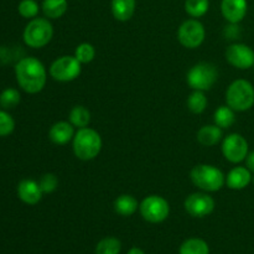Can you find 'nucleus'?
Returning a JSON list of instances; mask_svg holds the SVG:
<instances>
[{
  "instance_id": "nucleus-1",
  "label": "nucleus",
  "mask_w": 254,
  "mask_h": 254,
  "mask_svg": "<svg viewBox=\"0 0 254 254\" xmlns=\"http://www.w3.org/2000/svg\"><path fill=\"white\" fill-rule=\"evenodd\" d=\"M15 76L19 86L30 94L41 92L47 79L46 68L36 57H24L20 60L15 66Z\"/></svg>"
},
{
  "instance_id": "nucleus-2",
  "label": "nucleus",
  "mask_w": 254,
  "mask_h": 254,
  "mask_svg": "<svg viewBox=\"0 0 254 254\" xmlns=\"http://www.w3.org/2000/svg\"><path fill=\"white\" fill-rule=\"evenodd\" d=\"M102 150V138L94 129L81 128L74 133L73 153L79 160L89 161L98 156Z\"/></svg>"
},
{
  "instance_id": "nucleus-3",
  "label": "nucleus",
  "mask_w": 254,
  "mask_h": 254,
  "mask_svg": "<svg viewBox=\"0 0 254 254\" xmlns=\"http://www.w3.org/2000/svg\"><path fill=\"white\" fill-rule=\"evenodd\" d=\"M191 181L198 189L207 192L221 190L226 184V176L220 169L207 164H198L191 170Z\"/></svg>"
},
{
  "instance_id": "nucleus-4",
  "label": "nucleus",
  "mask_w": 254,
  "mask_h": 254,
  "mask_svg": "<svg viewBox=\"0 0 254 254\" xmlns=\"http://www.w3.org/2000/svg\"><path fill=\"white\" fill-rule=\"evenodd\" d=\"M226 102L235 112H246L254 104V88L247 79H236L226 92Z\"/></svg>"
},
{
  "instance_id": "nucleus-5",
  "label": "nucleus",
  "mask_w": 254,
  "mask_h": 254,
  "mask_svg": "<svg viewBox=\"0 0 254 254\" xmlns=\"http://www.w3.org/2000/svg\"><path fill=\"white\" fill-rule=\"evenodd\" d=\"M52 36H54V27L49 19L45 17H34L30 20L22 34L25 44L32 49H41L46 46L51 41Z\"/></svg>"
},
{
  "instance_id": "nucleus-6",
  "label": "nucleus",
  "mask_w": 254,
  "mask_h": 254,
  "mask_svg": "<svg viewBox=\"0 0 254 254\" xmlns=\"http://www.w3.org/2000/svg\"><path fill=\"white\" fill-rule=\"evenodd\" d=\"M218 78L216 66L210 62H200L191 67L186 76L188 84L193 91H210Z\"/></svg>"
},
{
  "instance_id": "nucleus-7",
  "label": "nucleus",
  "mask_w": 254,
  "mask_h": 254,
  "mask_svg": "<svg viewBox=\"0 0 254 254\" xmlns=\"http://www.w3.org/2000/svg\"><path fill=\"white\" fill-rule=\"evenodd\" d=\"M139 210L145 221L150 223H160L169 217L170 206L168 201L161 196L150 195L141 201Z\"/></svg>"
},
{
  "instance_id": "nucleus-8",
  "label": "nucleus",
  "mask_w": 254,
  "mask_h": 254,
  "mask_svg": "<svg viewBox=\"0 0 254 254\" xmlns=\"http://www.w3.org/2000/svg\"><path fill=\"white\" fill-rule=\"evenodd\" d=\"M81 64L74 56H61L50 66V74L55 81L71 82L81 74Z\"/></svg>"
},
{
  "instance_id": "nucleus-9",
  "label": "nucleus",
  "mask_w": 254,
  "mask_h": 254,
  "mask_svg": "<svg viewBox=\"0 0 254 254\" xmlns=\"http://www.w3.org/2000/svg\"><path fill=\"white\" fill-rule=\"evenodd\" d=\"M205 36V27L197 19L186 20L178 30L179 42L188 49H197L202 45Z\"/></svg>"
},
{
  "instance_id": "nucleus-10",
  "label": "nucleus",
  "mask_w": 254,
  "mask_h": 254,
  "mask_svg": "<svg viewBox=\"0 0 254 254\" xmlns=\"http://www.w3.org/2000/svg\"><path fill=\"white\" fill-rule=\"evenodd\" d=\"M222 154L230 163L237 164L248 155V143L241 134L233 133L226 136L222 143Z\"/></svg>"
},
{
  "instance_id": "nucleus-11",
  "label": "nucleus",
  "mask_w": 254,
  "mask_h": 254,
  "mask_svg": "<svg viewBox=\"0 0 254 254\" xmlns=\"http://www.w3.org/2000/svg\"><path fill=\"white\" fill-rule=\"evenodd\" d=\"M186 212L192 217L202 218L211 215L215 210V200L207 193L195 192L188 196L184 202Z\"/></svg>"
},
{
  "instance_id": "nucleus-12",
  "label": "nucleus",
  "mask_w": 254,
  "mask_h": 254,
  "mask_svg": "<svg viewBox=\"0 0 254 254\" xmlns=\"http://www.w3.org/2000/svg\"><path fill=\"white\" fill-rule=\"evenodd\" d=\"M226 60L233 67L248 69L254 66V51L245 44H233L226 50Z\"/></svg>"
},
{
  "instance_id": "nucleus-13",
  "label": "nucleus",
  "mask_w": 254,
  "mask_h": 254,
  "mask_svg": "<svg viewBox=\"0 0 254 254\" xmlns=\"http://www.w3.org/2000/svg\"><path fill=\"white\" fill-rule=\"evenodd\" d=\"M247 0H222L221 1V12L223 17L231 24H238L247 15Z\"/></svg>"
},
{
  "instance_id": "nucleus-14",
  "label": "nucleus",
  "mask_w": 254,
  "mask_h": 254,
  "mask_svg": "<svg viewBox=\"0 0 254 254\" xmlns=\"http://www.w3.org/2000/svg\"><path fill=\"white\" fill-rule=\"evenodd\" d=\"M42 192L39 183L31 179H25L17 185V196L26 205H36L41 201Z\"/></svg>"
},
{
  "instance_id": "nucleus-15",
  "label": "nucleus",
  "mask_w": 254,
  "mask_h": 254,
  "mask_svg": "<svg viewBox=\"0 0 254 254\" xmlns=\"http://www.w3.org/2000/svg\"><path fill=\"white\" fill-rule=\"evenodd\" d=\"M252 183V174L245 166H236L228 173L226 185L231 190H243Z\"/></svg>"
},
{
  "instance_id": "nucleus-16",
  "label": "nucleus",
  "mask_w": 254,
  "mask_h": 254,
  "mask_svg": "<svg viewBox=\"0 0 254 254\" xmlns=\"http://www.w3.org/2000/svg\"><path fill=\"white\" fill-rule=\"evenodd\" d=\"M50 140L57 145H66L74 136L73 126L69 122H57L49 131Z\"/></svg>"
},
{
  "instance_id": "nucleus-17",
  "label": "nucleus",
  "mask_w": 254,
  "mask_h": 254,
  "mask_svg": "<svg viewBox=\"0 0 254 254\" xmlns=\"http://www.w3.org/2000/svg\"><path fill=\"white\" fill-rule=\"evenodd\" d=\"M112 14L118 21H128L135 12V0H112Z\"/></svg>"
},
{
  "instance_id": "nucleus-18",
  "label": "nucleus",
  "mask_w": 254,
  "mask_h": 254,
  "mask_svg": "<svg viewBox=\"0 0 254 254\" xmlns=\"http://www.w3.org/2000/svg\"><path fill=\"white\" fill-rule=\"evenodd\" d=\"M222 136V129L216 126V124H213V126H203L197 131V140L203 146L216 145L217 143H220Z\"/></svg>"
},
{
  "instance_id": "nucleus-19",
  "label": "nucleus",
  "mask_w": 254,
  "mask_h": 254,
  "mask_svg": "<svg viewBox=\"0 0 254 254\" xmlns=\"http://www.w3.org/2000/svg\"><path fill=\"white\" fill-rule=\"evenodd\" d=\"M138 200L131 195H121L114 201V211L123 217H129L134 215L139 208Z\"/></svg>"
},
{
  "instance_id": "nucleus-20",
  "label": "nucleus",
  "mask_w": 254,
  "mask_h": 254,
  "mask_svg": "<svg viewBox=\"0 0 254 254\" xmlns=\"http://www.w3.org/2000/svg\"><path fill=\"white\" fill-rule=\"evenodd\" d=\"M68 7L67 0H44L42 1V11L49 19H60L64 16Z\"/></svg>"
},
{
  "instance_id": "nucleus-21",
  "label": "nucleus",
  "mask_w": 254,
  "mask_h": 254,
  "mask_svg": "<svg viewBox=\"0 0 254 254\" xmlns=\"http://www.w3.org/2000/svg\"><path fill=\"white\" fill-rule=\"evenodd\" d=\"M213 121L216 126L220 127L221 129L231 128L236 122L235 111L228 106H221L220 108L216 109L213 114Z\"/></svg>"
},
{
  "instance_id": "nucleus-22",
  "label": "nucleus",
  "mask_w": 254,
  "mask_h": 254,
  "mask_svg": "<svg viewBox=\"0 0 254 254\" xmlns=\"http://www.w3.org/2000/svg\"><path fill=\"white\" fill-rule=\"evenodd\" d=\"M180 254H210V247L201 238H189L181 245Z\"/></svg>"
},
{
  "instance_id": "nucleus-23",
  "label": "nucleus",
  "mask_w": 254,
  "mask_h": 254,
  "mask_svg": "<svg viewBox=\"0 0 254 254\" xmlns=\"http://www.w3.org/2000/svg\"><path fill=\"white\" fill-rule=\"evenodd\" d=\"M69 123L73 127H77L78 129L86 128L91 122V113L88 109L83 106H76L69 112Z\"/></svg>"
},
{
  "instance_id": "nucleus-24",
  "label": "nucleus",
  "mask_w": 254,
  "mask_h": 254,
  "mask_svg": "<svg viewBox=\"0 0 254 254\" xmlns=\"http://www.w3.org/2000/svg\"><path fill=\"white\" fill-rule=\"evenodd\" d=\"M207 107V97L202 91H193L188 98V108L192 113L201 114Z\"/></svg>"
},
{
  "instance_id": "nucleus-25",
  "label": "nucleus",
  "mask_w": 254,
  "mask_h": 254,
  "mask_svg": "<svg viewBox=\"0 0 254 254\" xmlns=\"http://www.w3.org/2000/svg\"><path fill=\"white\" fill-rule=\"evenodd\" d=\"M122 243L116 237H106L99 241L96 247V254H119Z\"/></svg>"
},
{
  "instance_id": "nucleus-26",
  "label": "nucleus",
  "mask_w": 254,
  "mask_h": 254,
  "mask_svg": "<svg viewBox=\"0 0 254 254\" xmlns=\"http://www.w3.org/2000/svg\"><path fill=\"white\" fill-rule=\"evenodd\" d=\"M210 0H185V11L191 17H201L208 11Z\"/></svg>"
},
{
  "instance_id": "nucleus-27",
  "label": "nucleus",
  "mask_w": 254,
  "mask_h": 254,
  "mask_svg": "<svg viewBox=\"0 0 254 254\" xmlns=\"http://www.w3.org/2000/svg\"><path fill=\"white\" fill-rule=\"evenodd\" d=\"M20 99L21 96L17 89L6 88L0 94V106L4 109H14L20 103Z\"/></svg>"
},
{
  "instance_id": "nucleus-28",
  "label": "nucleus",
  "mask_w": 254,
  "mask_h": 254,
  "mask_svg": "<svg viewBox=\"0 0 254 254\" xmlns=\"http://www.w3.org/2000/svg\"><path fill=\"white\" fill-rule=\"evenodd\" d=\"M74 57L83 64H89L94 60L96 57V49H94L93 45L88 44V42H83V44L78 45L74 51Z\"/></svg>"
},
{
  "instance_id": "nucleus-29",
  "label": "nucleus",
  "mask_w": 254,
  "mask_h": 254,
  "mask_svg": "<svg viewBox=\"0 0 254 254\" xmlns=\"http://www.w3.org/2000/svg\"><path fill=\"white\" fill-rule=\"evenodd\" d=\"M17 10H19V14L25 19H34L39 14V4L35 0H21Z\"/></svg>"
},
{
  "instance_id": "nucleus-30",
  "label": "nucleus",
  "mask_w": 254,
  "mask_h": 254,
  "mask_svg": "<svg viewBox=\"0 0 254 254\" xmlns=\"http://www.w3.org/2000/svg\"><path fill=\"white\" fill-rule=\"evenodd\" d=\"M15 121L7 112L0 111V136H7L14 131Z\"/></svg>"
},
{
  "instance_id": "nucleus-31",
  "label": "nucleus",
  "mask_w": 254,
  "mask_h": 254,
  "mask_svg": "<svg viewBox=\"0 0 254 254\" xmlns=\"http://www.w3.org/2000/svg\"><path fill=\"white\" fill-rule=\"evenodd\" d=\"M39 185L41 188L42 192L44 193H51L54 192L55 190L59 186V180H57L56 175L54 174H45L40 178Z\"/></svg>"
},
{
  "instance_id": "nucleus-32",
  "label": "nucleus",
  "mask_w": 254,
  "mask_h": 254,
  "mask_svg": "<svg viewBox=\"0 0 254 254\" xmlns=\"http://www.w3.org/2000/svg\"><path fill=\"white\" fill-rule=\"evenodd\" d=\"M246 166L250 169L251 173L254 174V151L248 153L247 158H246Z\"/></svg>"
},
{
  "instance_id": "nucleus-33",
  "label": "nucleus",
  "mask_w": 254,
  "mask_h": 254,
  "mask_svg": "<svg viewBox=\"0 0 254 254\" xmlns=\"http://www.w3.org/2000/svg\"><path fill=\"white\" fill-rule=\"evenodd\" d=\"M128 254H145V253H144V251L140 250V248L133 247V248H130V250H129Z\"/></svg>"
},
{
  "instance_id": "nucleus-34",
  "label": "nucleus",
  "mask_w": 254,
  "mask_h": 254,
  "mask_svg": "<svg viewBox=\"0 0 254 254\" xmlns=\"http://www.w3.org/2000/svg\"><path fill=\"white\" fill-rule=\"evenodd\" d=\"M252 181H253V184H254V176H252Z\"/></svg>"
}]
</instances>
